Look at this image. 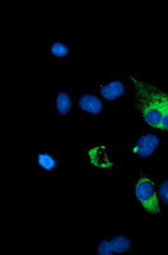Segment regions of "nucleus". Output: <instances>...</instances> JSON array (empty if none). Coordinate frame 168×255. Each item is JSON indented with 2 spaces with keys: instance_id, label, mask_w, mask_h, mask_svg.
Listing matches in <instances>:
<instances>
[{
  "instance_id": "nucleus-1",
  "label": "nucleus",
  "mask_w": 168,
  "mask_h": 255,
  "mask_svg": "<svg viewBox=\"0 0 168 255\" xmlns=\"http://www.w3.org/2000/svg\"><path fill=\"white\" fill-rule=\"evenodd\" d=\"M133 91L129 97L134 109L147 128L168 134V88L149 82L138 73H129Z\"/></svg>"
},
{
  "instance_id": "nucleus-2",
  "label": "nucleus",
  "mask_w": 168,
  "mask_h": 255,
  "mask_svg": "<svg viewBox=\"0 0 168 255\" xmlns=\"http://www.w3.org/2000/svg\"><path fill=\"white\" fill-rule=\"evenodd\" d=\"M157 174L136 171L124 179L122 198L126 206L140 215L158 216L163 211L157 198Z\"/></svg>"
},
{
  "instance_id": "nucleus-3",
  "label": "nucleus",
  "mask_w": 168,
  "mask_h": 255,
  "mask_svg": "<svg viewBox=\"0 0 168 255\" xmlns=\"http://www.w3.org/2000/svg\"><path fill=\"white\" fill-rule=\"evenodd\" d=\"M124 143H84L81 147V166L87 174H121Z\"/></svg>"
},
{
  "instance_id": "nucleus-4",
  "label": "nucleus",
  "mask_w": 168,
  "mask_h": 255,
  "mask_svg": "<svg viewBox=\"0 0 168 255\" xmlns=\"http://www.w3.org/2000/svg\"><path fill=\"white\" fill-rule=\"evenodd\" d=\"M124 158L133 163L152 162L163 148L165 135L162 131L147 128L142 131L124 135Z\"/></svg>"
},
{
  "instance_id": "nucleus-5",
  "label": "nucleus",
  "mask_w": 168,
  "mask_h": 255,
  "mask_svg": "<svg viewBox=\"0 0 168 255\" xmlns=\"http://www.w3.org/2000/svg\"><path fill=\"white\" fill-rule=\"evenodd\" d=\"M76 96L70 91L46 92L41 97V116L44 122L61 123L76 115Z\"/></svg>"
},
{
  "instance_id": "nucleus-6",
  "label": "nucleus",
  "mask_w": 168,
  "mask_h": 255,
  "mask_svg": "<svg viewBox=\"0 0 168 255\" xmlns=\"http://www.w3.org/2000/svg\"><path fill=\"white\" fill-rule=\"evenodd\" d=\"M90 90L110 105L129 99L133 91V82L129 73L108 72L98 81L93 82Z\"/></svg>"
},
{
  "instance_id": "nucleus-7",
  "label": "nucleus",
  "mask_w": 168,
  "mask_h": 255,
  "mask_svg": "<svg viewBox=\"0 0 168 255\" xmlns=\"http://www.w3.org/2000/svg\"><path fill=\"white\" fill-rule=\"evenodd\" d=\"M84 250L94 255L133 254L138 250L140 239L130 235H102L83 240Z\"/></svg>"
},
{
  "instance_id": "nucleus-8",
  "label": "nucleus",
  "mask_w": 168,
  "mask_h": 255,
  "mask_svg": "<svg viewBox=\"0 0 168 255\" xmlns=\"http://www.w3.org/2000/svg\"><path fill=\"white\" fill-rule=\"evenodd\" d=\"M61 162L60 153L50 149H41L20 156V167L29 174H59L61 171Z\"/></svg>"
},
{
  "instance_id": "nucleus-9",
  "label": "nucleus",
  "mask_w": 168,
  "mask_h": 255,
  "mask_svg": "<svg viewBox=\"0 0 168 255\" xmlns=\"http://www.w3.org/2000/svg\"><path fill=\"white\" fill-rule=\"evenodd\" d=\"M108 108L110 105L92 90L76 96V115L82 123L102 122Z\"/></svg>"
},
{
  "instance_id": "nucleus-10",
  "label": "nucleus",
  "mask_w": 168,
  "mask_h": 255,
  "mask_svg": "<svg viewBox=\"0 0 168 255\" xmlns=\"http://www.w3.org/2000/svg\"><path fill=\"white\" fill-rule=\"evenodd\" d=\"M76 45L68 41H45L41 44L40 55L45 60L65 61L73 58Z\"/></svg>"
},
{
  "instance_id": "nucleus-11",
  "label": "nucleus",
  "mask_w": 168,
  "mask_h": 255,
  "mask_svg": "<svg viewBox=\"0 0 168 255\" xmlns=\"http://www.w3.org/2000/svg\"><path fill=\"white\" fill-rule=\"evenodd\" d=\"M157 198L160 202L162 211H168V174L158 175L156 176Z\"/></svg>"
}]
</instances>
